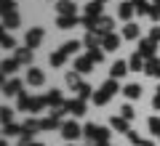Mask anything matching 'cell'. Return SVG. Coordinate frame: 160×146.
I'll return each mask as SVG.
<instances>
[{
  "label": "cell",
  "mask_w": 160,
  "mask_h": 146,
  "mask_svg": "<svg viewBox=\"0 0 160 146\" xmlns=\"http://www.w3.org/2000/svg\"><path fill=\"white\" fill-rule=\"evenodd\" d=\"M67 112L75 114V117H83V114H86V101H83V98H72V101H67Z\"/></svg>",
  "instance_id": "cell-10"
},
{
  "label": "cell",
  "mask_w": 160,
  "mask_h": 146,
  "mask_svg": "<svg viewBox=\"0 0 160 146\" xmlns=\"http://www.w3.org/2000/svg\"><path fill=\"white\" fill-rule=\"evenodd\" d=\"M43 98H46V104H48V106H64V104H67V101H64V96H62V90H56V88H53V90H48V93L43 96Z\"/></svg>",
  "instance_id": "cell-9"
},
{
  "label": "cell",
  "mask_w": 160,
  "mask_h": 146,
  "mask_svg": "<svg viewBox=\"0 0 160 146\" xmlns=\"http://www.w3.org/2000/svg\"><path fill=\"white\" fill-rule=\"evenodd\" d=\"M158 90H160V88H158Z\"/></svg>",
  "instance_id": "cell-51"
},
{
  "label": "cell",
  "mask_w": 160,
  "mask_h": 146,
  "mask_svg": "<svg viewBox=\"0 0 160 146\" xmlns=\"http://www.w3.org/2000/svg\"><path fill=\"white\" fill-rule=\"evenodd\" d=\"M96 133H99V125H93V122H88L86 128H83V135H86V138H93V141H96Z\"/></svg>",
  "instance_id": "cell-35"
},
{
  "label": "cell",
  "mask_w": 160,
  "mask_h": 146,
  "mask_svg": "<svg viewBox=\"0 0 160 146\" xmlns=\"http://www.w3.org/2000/svg\"><path fill=\"white\" fill-rule=\"evenodd\" d=\"M149 40H155V43L160 40V24H155V27L149 29Z\"/></svg>",
  "instance_id": "cell-41"
},
{
  "label": "cell",
  "mask_w": 160,
  "mask_h": 146,
  "mask_svg": "<svg viewBox=\"0 0 160 146\" xmlns=\"http://www.w3.org/2000/svg\"><path fill=\"white\" fill-rule=\"evenodd\" d=\"M144 64H147V59H142L139 53H133L131 61H128V67H131V72H144Z\"/></svg>",
  "instance_id": "cell-24"
},
{
  "label": "cell",
  "mask_w": 160,
  "mask_h": 146,
  "mask_svg": "<svg viewBox=\"0 0 160 146\" xmlns=\"http://www.w3.org/2000/svg\"><path fill=\"white\" fill-rule=\"evenodd\" d=\"M109 98H112V96H109V93H107L104 88H99L96 93H93V104H96V106H104V104H107Z\"/></svg>",
  "instance_id": "cell-28"
},
{
  "label": "cell",
  "mask_w": 160,
  "mask_h": 146,
  "mask_svg": "<svg viewBox=\"0 0 160 146\" xmlns=\"http://www.w3.org/2000/svg\"><path fill=\"white\" fill-rule=\"evenodd\" d=\"M109 128L118 130V133H131V130H128V120L118 117V114H115V117H109Z\"/></svg>",
  "instance_id": "cell-17"
},
{
  "label": "cell",
  "mask_w": 160,
  "mask_h": 146,
  "mask_svg": "<svg viewBox=\"0 0 160 146\" xmlns=\"http://www.w3.org/2000/svg\"><path fill=\"white\" fill-rule=\"evenodd\" d=\"M93 146H107V144H102V141H96V144H93Z\"/></svg>",
  "instance_id": "cell-47"
},
{
  "label": "cell",
  "mask_w": 160,
  "mask_h": 146,
  "mask_svg": "<svg viewBox=\"0 0 160 146\" xmlns=\"http://www.w3.org/2000/svg\"><path fill=\"white\" fill-rule=\"evenodd\" d=\"M24 43H27V48H38V45L43 43V29H40V27H32L27 35H24Z\"/></svg>",
  "instance_id": "cell-4"
},
{
  "label": "cell",
  "mask_w": 160,
  "mask_h": 146,
  "mask_svg": "<svg viewBox=\"0 0 160 146\" xmlns=\"http://www.w3.org/2000/svg\"><path fill=\"white\" fill-rule=\"evenodd\" d=\"M128 69H131V67H128L126 61H115L112 67H109V77H112V80H120V77H126Z\"/></svg>",
  "instance_id": "cell-14"
},
{
  "label": "cell",
  "mask_w": 160,
  "mask_h": 146,
  "mask_svg": "<svg viewBox=\"0 0 160 146\" xmlns=\"http://www.w3.org/2000/svg\"><path fill=\"white\" fill-rule=\"evenodd\" d=\"M112 27H115V21H112L109 16H99V19H96V27H93V32L104 37V35H109V32H112Z\"/></svg>",
  "instance_id": "cell-5"
},
{
  "label": "cell",
  "mask_w": 160,
  "mask_h": 146,
  "mask_svg": "<svg viewBox=\"0 0 160 146\" xmlns=\"http://www.w3.org/2000/svg\"><path fill=\"white\" fill-rule=\"evenodd\" d=\"M102 88H104V90H107V93H109V96H115V93H118V90H120V85H118V80H112V77H109V80H107V82H104V85H102Z\"/></svg>",
  "instance_id": "cell-34"
},
{
  "label": "cell",
  "mask_w": 160,
  "mask_h": 146,
  "mask_svg": "<svg viewBox=\"0 0 160 146\" xmlns=\"http://www.w3.org/2000/svg\"><path fill=\"white\" fill-rule=\"evenodd\" d=\"M102 6H104V3H96V0H91V3H88L83 11H86V16H88V19H99V16H102Z\"/></svg>",
  "instance_id": "cell-22"
},
{
  "label": "cell",
  "mask_w": 160,
  "mask_h": 146,
  "mask_svg": "<svg viewBox=\"0 0 160 146\" xmlns=\"http://www.w3.org/2000/svg\"><path fill=\"white\" fill-rule=\"evenodd\" d=\"M131 3H133V6H139V3H147V0H131Z\"/></svg>",
  "instance_id": "cell-46"
},
{
  "label": "cell",
  "mask_w": 160,
  "mask_h": 146,
  "mask_svg": "<svg viewBox=\"0 0 160 146\" xmlns=\"http://www.w3.org/2000/svg\"><path fill=\"white\" fill-rule=\"evenodd\" d=\"M78 24H80L78 16H59L56 19V27L59 29H72V27H78Z\"/></svg>",
  "instance_id": "cell-21"
},
{
  "label": "cell",
  "mask_w": 160,
  "mask_h": 146,
  "mask_svg": "<svg viewBox=\"0 0 160 146\" xmlns=\"http://www.w3.org/2000/svg\"><path fill=\"white\" fill-rule=\"evenodd\" d=\"M155 3H158V6H160V0H155Z\"/></svg>",
  "instance_id": "cell-50"
},
{
  "label": "cell",
  "mask_w": 160,
  "mask_h": 146,
  "mask_svg": "<svg viewBox=\"0 0 160 146\" xmlns=\"http://www.w3.org/2000/svg\"><path fill=\"white\" fill-rule=\"evenodd\" d=\"M139 146H155V144H152V141H142V144H139Z\"/></svg>",
  "instance_id": "cell-45"
},
{
  "label": "cell",
  "mask_w": 160,
  "mask_h": 146,
  "mask_svg": "<svg viewBox=\"0 0 160 146\" xmlns=\"http://www.w3.org/2000/svg\"><path fill=\"white\" fill-rule=\"evenodd\" d=\"M120 117H123V120H128V122H131V120L136 117V112H133V106H131V104H126V106H120Z\"/></svg>",
  "instance_id": "cell-33"
},
{
  "label": "cell",
  "mask_w": 160,
  "mask_h": 146,
  "mask_svg": "<svg viewBox=\"0 0 160 146\" xmlns=\"http://www.w3.org/2000/svg\"><path fill=\"white\" fill-rule=\"evenodd\" d=\"M6 122H13V112H11V109H3V125H6Z\"/></svg>",
  "instance_id": "cell-43"
},
{
  "label": "cell",
  "mask_w": 160,
  "mask_h": 146,
  "mask_svg": "<svg viewBox=\"0 0 160 146\" xmlns=\"http://www.w3.org/2000/svg\"><path fill=\"white\" fill-rule=\"evenodd\" d=\"M133 13H136V6H133V3H120V6H118V19H120V21H131V19H133Z\"/></svg>",
  "instance_id": "cell-7"
},
{
  "label": "cell",
  "mask_w": 160,
  "mask_h": 146,
  "mask_svg": "<svg viewBox=\"0 0 160 146\" xmlns=\"http://www.w3.org/2000/svg\"><path fill=\"white\" fill-rule=\"evenodd\" d=\"M32 48H27V45H24V48H16V59H19V64H29L32 61Z\"/></svg>",
  "instance_id": "cell-23"
},
{
  "label": "cell",
  "mask_w": 160,
  "mask_h": 146,
  "mask_svg": "<svg viewBox=\"0 0 160 146\" xmlns=\"http://www.w3.org/2000/svg\"><path fill=\"white\" fill-rule=\"evenodd\" d=\"M96 141L107 144V141H109V130H107V128H99V133H96Z\"/></svg>",
  "instance_id": "cell-37"
},
{
  "label": "cell",
  "mask_w": 160,
  "mask_h": 146,
  "mask_svg": "<svg viewBox=\"0 0 160 146\" xmlns=\"http://www.w3.org/2000/svg\"><path fill=\"white\" fill-rule=\"evenodd\" d=\"M93 69V61L88 56H78L75 59V72H80V74H88Z\"/></svg>",
  "instance_id": "cell-13"
},
{
  "label": "cell",
  "mask_w": 160,
  "mask_h": 146,
  "mask_svg": "<svg viewBox=\"0 0 160 146\" xmlns=\"http://www.w3.org/2000/svg\"><path fill=\"white\" fill-rule=\"evenodd\" d=\"M88 59H91L93 64H102L104 61V48H93V51H88Z\"/></svg>",
  "instance_id": "cell-32"
},
{
  "label": "cell",
  "mask_w": 160,
  "mask_h": 146,
  "mask_svg": "<svg viewBox=\"0 0 160 146\" xmlns=\"http://www.w3.org/2000/svg\"><path fill=\"white\" fill-rule=\"evenodd\" d=\"M139 56H142V59H155V40H142V43H139Z\"/></svg>",
  "instance_id": "cell-8"
},
{
  "label": "cell",
  "mask_w": 160,
  "mask_h": 146,
  "mask_svg": "<svg viewBox=\"0 0 160 146\" xmlns=\"http://www.w3.org/2000/svg\"><path fill=\"white\" fill-rule=\"evenodd\" d=\"M128 141H131V144H133V146H139V144H142V141H144V138H142V135H139V133H136V130H131V133H128Z\"/></svg>",
  "instance_id": "cell-39"
},
{
  "label": "cell",
  "mask_w": 160,
  "mask_h": 146,
  "mask_svg": "<svg viewBox=\"0 0 160 146\" xmlns=\"http://www.w3.org/2000/svg\"><path fill=\"white\" fill-rule=\"evenodd\" d=\"M80 45H83L80 40H69V43H64L62 48H59V51H62V53H67V56H72V53H78V51H80Z\"/></svg>",
  "instance_id": "cell-27"
},
{
  "label": "cell",
  "mask_w": 160,
  "mask_h": 146,
  "mask_svg": "<svg viewBox=\"0 0 160 146\" xmlns=\"http://www.w3.org/2000/svg\"><path fill=\"white\" fill-rule=\"evenodd\" d=\"M152 106H155V109H160V90L155 93V98H152Z\"/></svg>",
  "instance_id": "cell-44"
},
{
  "label": "cell",
  "mask_w": 160,
  "mask_h": 146,
  "mask_svg": "<svg viewBox=\"0 0 160 146\" xmlns=\"http://www.w3.org/2000/svg\"><path fill=\"white\" fill-rule=\"evenodd\" d=\"M78 98H83V101H86V98H93V88L88 82H80L78 85Z\"/></svg>",
  "instance_id": "cell-29"
},
{
  "label": "cell",
  "mask_w": 160,
  "mask_h": 146,
  "mask_svg": "<svg viewBox=\"0 0 160 146\" xmlns=\"http://www.w3.org/2000/svg\"><path fill=\"white\" fill-rule=\"evenodd\" d=\"M149 19H152V21H160V6H158V3L149 8Z\"/></svg>",
  "instance_id": "cell-40"
},
{
  "label": "cell",
  "mask_w": 160,
  "mask_h": 146,
  "mask_svg": "<svg viewBox=\"0 0 160 146\" xmlns=\"http://www.w3.org/2000/svg\"><path fill=\"white\" fill-rule=\"evenodd\" d=\"M149 130H152L155 135H160V117H152V120H149Z\"/></svg>",
  "instance_id": "cell-38"
},
{
  "label": "cell",
  "mask_w": 160,
  "mask_h": 146,
  "mask_svg": "<svg viewBox=\"0 0 160 146\" xmlns=\"http://www.w3.org/2000/svg\"><path fill=\"white\" fill-rule=\"evenodd\" d=\"M96 3H107V0H96Z\"/></svg>",
  "instance_id": "cell-49"
},
{
  "label": "cell",
  "mask_w": 160,
  "mask_h": 146,
  "mask_svg": "<svg viewBox=\"0 0 160 146\" xmlns=\"http://www.w3.org/2000/svg\"><path fill=\"white\" fill-rule=\"evenodd\" d=\"M32 146H46V144H38V141H32Z\"/></svg>",
  "instance_id": "cell-48"
},
{
  "label": "cell",
  "mask_w": 160,
  "mask_h": 146,
  "mask_svg": "<svg viewBox=\"0 0 160 146\" xmlns=\"http://www.w3.org/2000/svg\"><path fill=\"white\" fill-rule=\"evenodd\" d=\"M3 48H6V51H8V48H11V51L16 48V40H13L8 32H3Z\"/></svg>",
  "instance_id": "cell-36"
},
{
  "label": "cell",
  "mask_w": 160,
  "mask_h": 146,
  "mask_svg": "<svg viewBox=\"0 0 160 146\" xmlns=\"http://www.w3.org/2000/svg\"><path fill=\"white\" fill-rule=\"evenodd\" d=\"M139 24H133V21H128L126 27H123V40H139Z\"/></svg>",
  "instance_id": "cell-20"
},
{
  "label": "cell",
  "mask_w": 160,
  "mask_h": 146,
  "mask_svg": "<svg viewBox=\"0 0 160 146\" xmlns=\"http://www.w3.org/2000/svg\"><path fill=\"white\" fill-rule=\"evenodd\" d=\"M19 69V59L13 56V59H6V61H3V77H8V74H13Z\"/></svg>",
  "instance_id": "cell-25"
},
{
  "label": "cell",
  "mask_w": 160,
  "mask_h": 146,
  "mask_svg": "<svg viewBox=\"0 0 160 146\" xmlns=\"http://www.w3.org/2000/svg\"><path fill=\"white\" fill-rule=\"evenodd\" d=\"M144 74L147 77H160V59H147V64H144Z\"/></svg>",
  "instance_id": "cell-16"
},
{
  "label": "cell",
  "mask_w": 160,
  "mask_h": 146,
  "mask_svg": "<svg viewBox=\"0 0 160 146\" xmlns=\"http://www.w3.org/2000/svg\"><path fill=\"white\" fill-rule=\"evenodd\" d=\"M67 53H62V51H56V53H51V59H48V61H51V67H64V61H67Z\"/></svg>",
  "instance_id": "cell-30"
},
{
  "label": "cell",
  "mask_w": 160,
  "mask_h": 146,
  "mask_svg": "<svg viewBox=\"0 0 160 146\" xmlns=\"http://www.w3.org/2000/svg\"><path fill=\"white\" fill-rule=\"evenodd\" d=\"M83 45H86L88 51H93V48H102V35H96V32H88L86 37H83Z\"/></svg>",
  "instance_id": "cell-18"
},
{
  "label": "cell",
  "mask_w": 160,
  "mask_h": 146,
  "mask_svg": "<svg viewBox=\"0 0 160 146\" xmlns=\"http://www.w3.org/2000/svg\"><path fill=\"white\" fill-rule=\"evenodd\" d=\"M62 135H64V141H75V138L83 135V128H80L75 120H67V122L62 125Z\"/></svg>",
  "instance_id": "cell-1"
},
{
  "label": "cell",
  "mask_w": 160,
  "mask_h": 146,
  "mask_svg": "<svg viewBox=\"0 0 160 146\" xmlns=\"http://www.w3.org/2000/svg\"><path fill=\"white\" fill-rule=\"evenodd\" d=\"M43 82H46V74H43V69L29 67V69H27V85H32V88H40Z\"/></svg>",
  "instance_id": "cell-3"
},
{
  "label": "cell",
  "mask_w": 160,
  "mask_h": 146,
  "mask_svg": "<svg viewBox=\"0 0 160 146\" xmlns=\"http://www.w3.org/2000/svg\"><path fill=\"white\" fill-rule=\"evenodd\" d=\"M102 48H104V51H118V48H120V37L115 32L104 35V37H102Z\"/></svg>",
  "instance_id": "cell-12"
},
{
  "label": "cell",
  "mask_w": 160,
  "mask_h": 146,
  "mask_svg": "<svg viewBox=\"0 0 160 146\" xmlns=\"http://www.w3.org/2000/svg\"><path fill=\"white\" fill-rule=\"evenodd\" d=\"M78 8H75V0H56V13L59 16H78Z\"/></svg>",
  "instance_id": "cell-6"
},
{
  "label": "cell",
  "mask_w": 160,
  "mask_h": 146,
  "mask_svg": "<svg viewBox=\"0 0 160 146\" xmlns=\"http://www.w3.org/2000/svg\"><path fill=\"white\" fill-rule=\"evenodd\" d=\"M0 6H3V11H16V3L13 0H0Z\"/></svg>",
  "instance_id": "cell-42"
},
{
  "label": "cell",
  "mask_w": 160,
  "mask_h": 146,
  "mask_svg": "<svg viewBox=\"0 0 160 146\" xmlns=\"http://www.w3.org/2000/svg\"><path fill=\"white\" fill-rule=\"evenodd\" d=\"M22 133H24V125H16V122L3 125V135H22Z\"/></svg>",
  "instance_id": "cell-26"
},
{
  "label": "cell",
  "mask_w": 160,
  "mask_h": 146,
  "mask_svg": "<svg viewBox=\"0 0 160 146\" xmlns=\"http://www.w3.org/2000/svg\"><path fill=\"white\" fill-rule=\"evenodd\" d=\"M19 24H22V19H19L16 11H3V27L6 29H16Z\"/></svg>",
  "instance_id": "cell-11"
},
{
  "label": "cell",
  "mask_w": 160,
  "mask_h": 146,
  "mask_svg": "<svg viewBox=\"0 0 160 146\" xmlns=\"http://www.w3.org/2000/svg\"><path fill=\"white\" fill-rule=\"evenodd\" d=\"M38 130H43V120H35V117L24 120V133L22 135H35Z\"/></svg>",
  "instance_id": "cell-15"
},
{
  "label": "cell",
  "mask_w": 160,
  "mask_h": 146,
  "mask_svg": "<svg viewBox=\"0 0 160 146\" xmlns=\"http://www.w3.org/2000/svg\"><path fill=\"white\" fill-rule=\"evenodd\" d=\"M64 80H67V85H69L72 90H78V85H80V72H75V69H72V72H67V77H64Z\"/></svg>",
  "instance_id": "cell-31"
},
{
  "label": "cell",
  "mask_w": 160,
  "mask_h": 146,
  "mask_svg": "<svg viewBox=\"0 0 160 146\" xmlns=\"http://www.w3.org/2000/svg\"><path fill=\"white\" fill-rule=\"evenodd\" d=\"M22 93H24V82L22 80L11 77V80L3 82V96H22Z\"/></svg>",
  "instance_id": "cell-2"
},
{
  "label": "cell",
  "mask_w": 160,
  "mask_h": 146,
  "mask_svg": "<svg viewBox=\"0 0 160 146\" xmlns=\"http://www.w3.org/2000/svg\"><path fill=\"white\" fill-rule=\"evenodd\" d=\"M123 96H126V98H131V101L142 98V85H139V82H131V85H126V88H123Z\"/></svg>",
  "instance_id": "cell-19"
}]
</instances>
